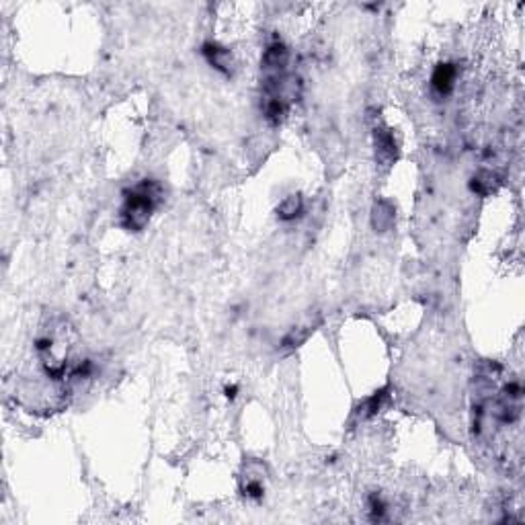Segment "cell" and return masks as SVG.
Segmentation results:
<instances>
[{"label": "cell", "instance_id": "cell-1", "mask_svg": "<svg viewBox=\"0 0 525 525\" xmlns=\"http://www.w3.org/2000/svg\"><path fill=\"white\" fill-rule=\"evenodd\" d=\"M162 201V187L158 181L144 179L123 191V203L119 210V226L127 232H142L150 222L154 210Z\"/></svg>", "mask_w": 525, "mask_h": 525}, {"label": "cell", "instance_id": "cell-2", "mask_svg": "<svg viewBox=\"0 0 525 525\" xmlns=\"http://www.w3.org/2000/svg\"><path fill=\"white\" fill-rule=\"evenodd\" d=\"M375 142V160L382 169H390L394 160L398 158V146L394 140V134L388 127H375L374 130Z\"/></svg>", "mask_w": 525, "mask_h": 525}, {"label": "cell", "instance_id": "cell-3", "mask_svg": "<svg viewBox=\"0 0 525 525\" xmlns=\"http://www.w3.org/2000/svg\"><path fill=\"white\" fill-rule=\"evenodd\" d=\"M288 64H290V49H288L281 41H275V43H271V45L265 49L261 60L262 75L285 72V70H288Z\"/></svg>", "mask_w": 525, "mask_h": 525}, {"label": "cell", "instance_id": "cell-4", "mask_svg": "<svg viewBox=\"0 0 525 525\" xmlns=\"http://www.w3.org/2000/svg\"><path fill=\"white\" fill-rule=\"evenodd\" d=\"M201 54H203V58H205L216 70H220V72H224V75H230V70H232V54H230L226 47L218 45V43L207 41V43H203Z\"/></svg>", "mask_w": 525, "mask_h": 525}, {"label": "cell", "instance_id": "cell-5", "mask_svg": "<svg viewBox=\"0 0 525 525\" xmlns=\"http://www.w3.org/2000/svg\"><path fill=\"white\" fill-rule=\"evenodd\" d=\"M455 78H457V70L453 64H439L431 76V86L439 97H448L455 86Z\"/></svg>", "mask_w": 525, "mask_h": 525}, {"label": "cell", "instance_id": "cell-6", "mask_svg": "<svg viewBox=\"0 0 525 525\" xmlns=\"http://www.w3.org/2000/svg\"><path fill=\"white\" fill-rule=\"evenodd\" d=\"M501 185V179H499V175L496 173H492V171H487V169H483V171H478L474 177H472V181H470V189L474 191V193H478V195H490V193H494L496 189Z\"/></svg>", "mask_w": 525, "mask_h": 525}, {"label": "cell", "instance_id": "cell-7", "mask_svg": "<svg viewBox=\"0 0 525 525\" xmlns=\"http://www.w3.org/2000/svg\"><path fill=\"white\" fill-rule=\"evenodd\" d=\"M301 210H304V201H301L300 195H290V197H285V199L279 203V207H277V218L290 222V220H294V218L300 216Z\"/></svg>", "mask_w": 525, "mask_h": 525}, {"label": "cell", "instance_id": "cell-8", "mask_svg": "<svg viewBox=\"0 0 525 525\" xmlns=\"http://www.w3.org/2000/svg\"><path fill=\"white\" fill-rule=\"evenodd\" d=\"M394 222V210L388 201L375 203L374 207V228L377 232H386Z\"/></svg>", "mask_w": 525, "mask_h": 525}, {"label": "cell", "instance_id": "cell-9", "mask_svg": "<svg viewBox=\"0 0 525 525\" xmlns=\"http://www.w3.org/2000/svg\"><path fill=\"white\" fill-rule=\"evenodd\" d=\"M386 402H388V388H386V390L375 392L372 398H368V400L363 402V407L359 409V416H363V418L374 416L375 413H379V409H382Z\"/></svg>", "mask_w": 525, "mask_h": 525}, {"label": "cell", "instance_id": "cell-10", "mask_svg": "<svg viewBox=\"0 0 525 525\" xmlns=\"http://www.w3.org/2000/svg\"><path fill=\"white\" fill-rule=\"evenodd\" d=\"M242 494L249 496V499H261L265 494V485H262V478L259 474H251L249 476H242Z\"/></svg>", "mask_w": 525, "mask_h": 525}, {"label": "cell", "instance_id": "cell-11", "mask_svg": "<svg viewBox=\"0 0 525 525\" xmlns=\"http://www.w3.org/2000/svg\"><path fill=\"white\" fill-rule=\"evenodd\" d=\"M368 507H370V517H372L374 522H384L388 507H386L384 499H382V496H379L377 492H374V494L370 496V501H368Z\"/></svg>", "mask_w": 525, "mask_h": 525}]
</instances>
